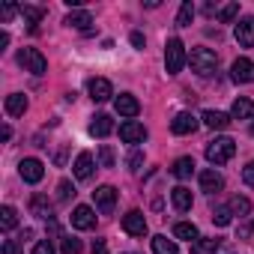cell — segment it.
Masks as SVG:
<instances>
[{
  "mask_svg": "<svg viewBox=\"0 0 254 254\" xmlns=\"http://www.w3.org/2000/svg\"><path fill=\"white\" fill-rule=\"evenodd\" d=\"M230 117H233V120H251V117H254V102L245 99V96H239V99L233 102V108H230Z\"/></svg>",
  "mask_w": 254,
  "mask_h": 254,
  "instance_id": "obj_23",
  "label": "cell"
},
{
  "mask_svg": "<svg viewBox=\"0 0 254 254\" xmlns=\"http://www.w3.org/2000/svg\"><path fill=\"white\" fill-rule=\"evenodd\" d=\"M174 236L177 239H186V242H197L200 239V233H197V227L191 224V221H180V224H174Z\"/></svg>",
  "mask_w": 254,
  "mask_h": 254,
  "instance_id": "obj_25",
  "label": "cell"
},
{
  "mask_svg": "<svg viewBox=\"0 0 254 254\" xmlns=\"http://www.w3.org/2000/svg\"><path fill=\"white\" fill-rule=\"evenodd\" d=\"M230 212H236V215H248V212H251V200L236 194V197L230 200Z\"/></svg>",
  "mask_w": 254,
  "mask_h": 254,
  "instance_id": "obj_32",
  "label": "cell"
},
{
  "mask_svg": "<svg viewBox=\"0 0 254 254\" xmlns=\"http://www.w3.org/2000/svg\"><path fill=\"white\" fill-rule=\"evenodd\" d=\"M200 120H203L206 129H227V126H230V117L221 114V111H203Z\"/></svg>",
  "mask_w": 254,
  "mask_h": 254,
  "instance_id": "obj_20",
  "label": "cell"
},
{
  "mask_svg": "<svg viewBox=\"0 0 254 254\" xmlns=\"http://www.w3.org/2000/svg\"><path fill=\"white\" fill-rule=\"evenodd\" d=\"M236 15H239V3H227V6L218 9V21H221V24H230Z\"/></svg>",
  "mask_w": 254,
  "mask_h": 254,
  "instance_id": "obj_31",
  "label": "cell"
},
{
  "mask_svg": "<svg viewBox=\"0 0 254 254\" xmlns=\"http://www.w3.org/2000/svg\"><path fill=\"white\" fill-rule=\"evenodd\" d=\"M191 171H194V159H191V156H183V159H177V162H174V168H171V174H174L177 180H186V177H191Z\"/></svg>",
  "mask_w": 254,
  "mask_h": 254,
  "instance_id": "obj_27",
  "label": "cell"
},
{
  "mask_svg": "<svg viewBox=\"0 0 254 254\" xmlns=\"http://www.w3.org/2000/svg\"><path fill=\"white\" fill-rule=\"evenodd\" d=\"M200 189H203V191H209V194H212V191H221V189H224V177H221L215 168L200 171Z\"/></svg>",
  "mask_w": 254,
  "mask_h": 254,
  "instance_id": "obj_17",
  "label": "cell"
},
{
  "mask_svg": "<svg viewBox=\"0 0 254 254\" xmlns=\"http://www.w3.org/2000/svg\"><path fill=\"white\" fill-rule=\"evenodd\" d=\"M120 138L126 144H141V141H147V129H144L141 123H135V120H126L120 126Z\"/></svg>",
  "mask_w": 254,
  "mask_h": 254,
  "instance_id": "obj_11",
  "label": "cell"
},
{
  "mask_svg": "<svg viewBox=\"0 0 254 254\" xmlns=\"http://www.w3.org/2000/svg\"><path fill=\"white\" fill-rule=\"evenodd\" d=\"M129 39H132V45H135V48H144V33H141V30H135Z\"/></svg>",
  "mask_w": 254,
  "mask_h": 254,
  "instance_id": "obj_42",
  "label": "cell"
},
{
  "mask_svg": "<svg viewBox=\"0 0 254 254\" xmlns=\"http://www.w3.org/2000/svg\"><path fill=\"white\" fill-rule=\"evenodd\" d=\"M126 254H135V251H126Z\"/></svg>",
  "mask_w": 254,
  "mask_h": 254,
  "instance_id": "obj_47",
  "label": "cell"
},
{
  "mask_svg": "<svg viewBox=\"0 0 254 254\" xmlns=\"http://www.w3.org/2000/svg\"><path fill=\"white\" fill-rule=\"evenodd\" d=\"M0 138H3V141H9V138H12V129H9V126H3V129H0Z\"/></svg>",
  "mask_w": 254,
  "mask_h": 254,
  "instance_id": "obj_45",
  "label": "cell"
},
{
  "mask_svg": "<svg viewBox=\"0 0 254 254\" xmlns=\"http://www.w3.org/2000/svg\"><path fill=\"white\" fill-rule=\"evenodd\" d=\"M93 254H108V245H105V239H96V242H93Z\"/></svg>",
  "mask_w": 254,
  "mask_h": 254,
  "instance_id": "obj_43",
  "label": "cell"
},
{
  "mask_svg": "<svg viewBox=\"0 0 254 254\" xmlns=\"http://www.w3.org/2000/svg\"><path fill=\"white\" fill-rule=\"evenodd\" d=\"M93 200H96V209L102 215H111L114 212V203H117V189L114 186H99L93 191Z\"/></svg>",
  "mask_w": 254,
  "mask_h": 254,
  "instance_id": "obj_5",
  "label": "cell"
},
{
  "mask_svg": "<svg viewBox=\"0 0 254 254\" xmlns=\"http://www.w3.org/2000/svg\"><path fill=\"white\" fill-rule=\"evenodd\" d=\"M72 227H75V230H93V227H96V212H93V206H75V209H72Z\"/></svg>",
  "mask_w": 254,
  "mask_h": 254,
  "instance_id": "obj_13",
  "label": "cell"
},
{
  "mask_svg": "<svg viewBox=\"0 0 254 254\" xmlns=\"http://www.w3.org/2000/svg\"><path fill=\"white\" fill-rule=\"evenodd\" d=\"M171 200H174V209H177V212H189V209H191V191H189L186 186L171 189Z\"/></svg>",
  "mask_w": 254,
  "mask_h": 254,
  "instance_id": "obj_19",
  "label": "cell"
},
{
  "mask_svg": "<svg viewBox=\"0 0 254 254\" xmlns=\"http://www.w3.org/2000/svg\"><path fill=\"white\" fill-rule=\"evenodd\" d=\"M153 251L156 254H180L177 239H168V236H153Z\"/></svg>",
  "mask_w": 254,
  "mask_h": 254,
  "instance_id": "obj_28",
  "label": "cell"
},
{
  "mask_svg": "<svg viewBox=\"0 0 254 254\" xmlns=\"http://www.w3.org/2000/svg\"><path fill=\"white\" fill-rule=\"evenodd\" d=\"M123 230L129 233V236H147V218L141 209H132V212H126L123 215Z\"/></svg>",
  "mask_w": 254,
  "mask_h": 254,
  "instance_id": "obj_6",
  "label": "cell"
},
{
  "mask_svg": "<svg viewBox=\"0 0 254 254\" xmlns=\"http://www.w3.org/2000/svg\"><path fill=\"white\" fill-rule=\"evenodd\" d=\"M15 12H21V6H15V3H3V6H0V21H9Z\"/></svg>",
  "mask_w": 254,
  "mask_h": 254,
  "instance_id": "obj_38",
  "label": "cell"
},
{
  "mask_svg": "<svg viewBox=\"0 0 254 254\" xmlns=\"http://www.w3.org/2000/svg\"><path fill=\"white\" fill-rule=\"evenodd\" d=\"M60 251H63V254H81V239L63 236V239H60Z\"/></svg>",
  "mask_w": 254,
  "mask_h": 254,
  "instance_id": "obj_33",
  "label": "cell"
},
{
  "mask_svg": "<svg viewBox=\"0 0 254 254\" xmlns=\"http://www.w3.org/2000/svg\"><path fill=\"white\" fill-rule=\"evenodd\" d=\"M242 180H245L248 186H254V162H251V165H248V168L242 171Z\"/></svg>",
  "mask_w": 254,
  "mask_h": 254,
  "instance_id": "obj_41",
  "label": "cell"
},
{
  "mask_svg": "<svg viewBox=\"0 0 254 254\" xmlns=\"http://www.w3.org/2000/svg\"><path fill=\"white\" fill-rule=\"evenodd\" d=\"M18 63L30 75H45V69H48V60H45V54L39 48H21L18 51Z\"/></svg>",
  "mask_w": 254,
  "mask_h": 254,
  "instance_id": "obj_4",
  "label": "cell"
},
{
  "mask_svg": "<svg viewBox=\"0 0 254 254\" xmlns=\"http://www.w3.org/2000/svg\"><path fill=\"white\" fill-rule=\"evenodd\" d=\"M111 132H114V120L108 114H96L93 123H90V135L93 138H108Z\"/></svg>",
  "mask_w": 254,
  "mask_h": 254,
  "instance_id": "obj_15",
  "label": "cell"
},
{
  "mask_svg": "<svg viewBox=\"0 0 254 254\" xmlns=\"http://www.w3.org/2000/svg\"><path fill=\"white\" fill-rule=\"evenodd\" d=\"M72 194H75L72 183H69V180H60V186H57V200H69Z\"/></svg>",
  "mask_w": 254,
  "mask_h": 254,
  "instance_id": "obj_36",
  "label": "cell"
},
{
  "mask_svg": "<svg viewBox=\"0 0 254 254\" xmlns=\"http://www.w3.org/2000/svg\"><path fill=\"white\" fill-rule=\"evenodd\" d=\"M30 212H33L36 218H48V221H51V215H54V209H51V203H48L45 194H33V197H30Z\"/></svg>",
  "mask_w": 254,
  "mask_h": 254,
  "instance_id": "obj_22",
  "label": "cell"
},
{
  "mask_svg": "<svg viewBox=\"0 0 254 254\" xmlns=\"http://www.w3.org/2000/svg\"><path fill=\"white\" fill-rule=\"evenodd\" d=\"M42 15H45V9L42 6H21V18H24V24L36 33L39 30V21H42Z\"/></svg>",
  "mask_w": 254,
  "mask_h": 254,
  "instance_id": "obj_24",
  "label": "cell"
},
{
  "mask_svg": "<svg viewBox=\"0 0 254 254\" xmlns=\"http://www.w3.org/2000/svg\"><path fill=\"white\" fill-rule=\"evenodd\" d=\"M72 174H75V180H90L93 177V156L90 153H78V159L72 165Z\"/></svg>",
  "mask_w": 254,
  "mask_h": 254,
  "instance_id": "obj_18",
  "label": "cell"
},
{
  "mask_svg": "<svg viewBox=\"0 0 254 254\" xmlns=\"http://www.w3.org/2000/svg\"><path fill=\"white\" fill-rule=\"evenodd\" d=\"M9 45V33H0V51H3Z\"/></svg>",
  "mask_w": 254,
  "mask_h": 254,
  "instance_id": "obj_46",
  "label": "cell"
},
{
  "mask_svg": "<svg viewBox=\"0 0 254 254\" xmlns=\"http://www.w3.org/2000/svg\"><path fill=\"white\" fill-rule=\"evenodd\" d=\"M197 117L194 114H189V111H183V114H177L174 120H171V132L174 135H191L194 129H197Z\"/></svg>",
  "mask_w": 254,
  "mask_h": 254,
  "instance_id": "obj_12",
  "label": "cell"
},
{
  "mask_svg": "<svg viewBox=\"0 0 254 254\" xmlns=\"http://www.w3.org/2000/svg\"><path fill=\"white\" fill-rule=\"evenodd\" d=\"M141 162H144V153H141V150H132V153H129V159H126V165H129L132 171H138V168H141Z\"/></svg>",
  "mask_w": 254,
  "mask_h": 254,
  "instance_id": "obj_39",
  "label": "cell"
},
{
  "mask_svg": "<svg viewBox=\"0 0 254 254\" xmlns=\"http://www.w3.org/2000/svg\"><path fill=\"white\" fill-rule=\"evenodd\" d=\"M30 254H54V245H51V239H39L36 245H33V251Z\"/></svg>",
  "mask_w": 254,
  "mask_h": 254,
  "instance_id": "obj_37",
  "label": "cell"
},
{
  "mask_svg": "<svg viewBox=\"0 0 254 254\" xmlns=\"http://www.w3.org/2000/svg\"><path fill=\"white\" fill-rule=\"evenodd\" d=\"M230 215H233L230 206H218V209L212 212V221H215L218 227H227V224H230Z\"/></svg>",
  "mask_w": 254,
  "mask_h": 254,
  "instance_id": "obj_34",
  "label": "cell"
},
{
  "mask_svg": "<svg viewBox=\"0 0 254 254\" xmlns=\"http://www.w3.org/2000/svg\"><path fill=\"white\" fill-rule=\"evenodd\" d=\"M230 78H233L236 84H254V60H248V57L233 60V66H230Z\"/></svg>",
  "mask_w": 254,
  "mask_h": 254,
  "instance_id": "obj_7",
  "label": "cell"
},
{
  "mask_svg": "<svg viewBox=\"0 0 254 254\" xmlns=\"http://www.w3.org/2000/svg\"><path fill=\"white\" fill-rule=\"evenodd\" d=\"M87 90H90V99H93V102H108V99L114 96V87H111L108 78H93Z\"/></svg>",
  "mask_w": 254,
  "mask_h": 254,
  "instance_id": "obj_14",
  "label": "cell"
},
{
  "mask_svg": "<svg viewBox=\"0 0 254 254\" xmlns=\"http://www.w3.org/2000/svg\"><path fill=\"white\" fill-rule=\"evenodd\" d=\"M27 239H33V230L27 227V230H21V236H18V242H27Z\"/></svg>",
  "mask_w": 254,
  "mask_h": 254,
  "instance_id": "obj_44",
  "label": "cell"
},
{
  "mask_svg": "<svg viewBox=\"0 0 254 254\" xmlns=\"http://www.w3.org/2000/svg\"><path fill=\"white\" fill-rule=\"evenodd\" d=\"M18 174H21V180H24V183L36 186V183L45 177V165H42L39 159H24V162L18 165Z\"/></svg>",
  "mask_w": 254,
  "mask_h": 254,
  "instance_id": "obj_8",
  "label": "cell"
},
{
  "mask_svg": "<svg viewBox=\"0 0 254 254\" xmlns=\"http://www.w3.org/2000/svg\"><path fill=\"white\" fill-rule=\"evenodd\" d=\"M218 245H221V239H218V236H200V239L191 245V254H215V251H218Z\"/></svg>",
  "mask_w": 254,
  "mask_h": 254,
  "instance_id": "obj_26",
  "label": "cell"
},
{
  "mask_svg": "<svg viewBox=\"0 0 254 254\" xmlns=\"http://www.w3.org/2000/svg\"><path fill=\"white\" fill-rule=\"evenodd\" d=\"M99 165L102 168H114V150L108 144H102V150H99Z\"/></svg>",
  "mask_w": 254,
  "mask_h": 254,
  "instance_id": "obj_35",
  "label": "cell"
},
{
  "mask_svg": "<svg viewBox=\"0 0 254 254\" xmlns=\"http://www.w3.org/2000/svg\"><path fill=\"white\" fill-rule=\"evenodd\" d=\"M191 18H194V3H191V0H186V3L180 6V12H177V27H189Z\"/></svg>",
  "mask_w": 254,
  "mask_h": 254,
  "instance_id": "obj_30",
  "label": "cell"
},
{
  "mask_svg": "<svg viewBox=\"0 0 254 254\" xmlns=\"http://www.w3.org/2000/svg\"><path fill=\"white\" fill-rule=\"evenodd\" d=\"M18 224V212L6 203V206H0V227H3V230H12Z\"/></svg>",
  "mask_w": 254,
  "mask_h": 254,
  "instance_id": "obj_29",
  "label": "cell"
},
{
  "mask_svg": "<svg viewBox=\"0 0 254 254\" xmlns=\"http://www.w3.org/2000/svg\"><path fill=\"white\" fill-rule=\"evenodd\" d=\"M6 114L9 117H24V111H27V96L24 93H12V96H6Z\"/></svg>",
  "mask_w": 254,
  "mask_h": 254,
  "instance_id": "obj_21",
  "label": "cell"
},
{
  "mask_svg": "<svg viewBox=\"0 0 254 254\" xmlns=\"http://www.w3.org/2000/svg\"><path fill=\"white\" fill-rule=\"evenodd\" d=\"M233 36H236L239 48H254V18H251V15L239 18V21H236V30H233Z\"/></svg>",
  "mask_w": 254,
  "mask_h": 254,
  "instance_id": "obj_9",
  "label": "cell"
},
{
  "mask_svg": "<svg viewBox=\"0 0 254 254\" xmlns=\"http://www.w3.org/2000/svg\"><path fill=\"white\" fill-rule=\"evenodd\" d=\"M63 24H69V27H75V30H84V33H90L93 15H90L87 9H72V12L66 15V21H63Z\"/></svg>",
  "mask_w": 254,
  "mask_h": 254,
  "instance_id": "obj_16",
  "label": "cell"
},
{
  "mask_svg": "<svg viewBox=\"0 0 254 254\" xmlns=\"http://www.w3.org/2000/svg\"><path fill=\"white\" fill-rule=\"evenodd\" d=\"M3 254H21V242L18 239H3Z\"/></svg>",
  "mask_w": 254,
  "mask_h": 254,
  "instance_id": "obj_40",
  "label": "cell"
},
{
  "mask_svg": "<svg viewBox=\"0 0 254 254\" xmlns=\"http://www.w3.org/2000/svg\"><path fill=\"white\" fill-rule=\"evenodd\" d=\"M233 153H236V141L233 138H215V141L206 144V162L215 165V168L224 165V162H230Z\"/></svg>",
  "mask_w": 254,
  "mask_h": 254,
  "instance_id": "obj_3",
  "label": "cell"
},
{
  "mask_svg": "<svg viewBox=\"0 0 254 254\" xmlns=\"http://www.w3.org/2000/svg\"><path fill=\"white\" fill-rule=\"evenodd\" d=\"M189 63H191V72H197L200 78H209V75H215V69H218V57H215V51H209V48H191Z\"/></svg>",
  "mask_w": 254,
  "mask_h": 254,
  "instance_id": "obj_1",
  "label": "cell"
},
{
  "mask_svg": "<svg viewBox=\"0 0 254 254\" xmlns=\"http://www.w3.org/2000/svg\"><path fill=\"white\" fill-rule=\"evenodd\" d=\"M186 60H189V54H186L183 39H177V36L168 39V45H165V69H168V75H180Z\"/></svg>",
  "mask_w": 254,
  "mask_h": 254,
  "instance_id": "obj_2",
  "label": "cell"
},
{
  "mask_svg": "<svg viewBox=\"0 0 254 254\" xmlns=\"http://www.w3.org/2000/svg\"><path fill=\"white\" fill-rule=\"evenodd\" d=\"M114 108H117V114H120V117H129V120L141 114V102H138L132 93H120V96L114 99Z\"/></svg>",
  "mask_w": 254,
  "mask_h": 254,
  "instance_id": "obj_10",
  "label": "cell"
}]
</instances>
